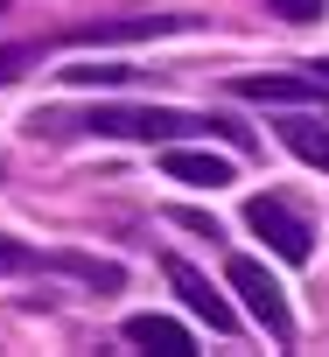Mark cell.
Segmentation results:
<instances>
[{
    "mask_svg": "<svg viewBox=\"0 0 329 357\" xmlns=\"http://www.w3.org/2000/svg\"><path fill=\"white\" fill-rule=\"evenodd\" d=\"M126 343L133 350H161V357H197V336L176 315H126Z\"/></svg>",
    "mask_w": 329,
    "mask_h": 357,
    "instance_id": "52a82bcc",
    "label": "cell"
},
{
    "mask_svg": "<svg viewBox=\"0 0 329 357\" xmlns=\"http://www.w3.org/2000/svg\"><path fill=\"white\" fill-rule=\"evenodd\" d=\"M280 140H287V154H301L308 168H329V126H322V119L294 112V119H280Z\"/></svg>",
    "mask_w": 329,
    "mask_h": 357,
    "instance_id": "9c48e42d",
    "label": "cell"
},
{
    "mask_svg": "<svg viewBox=\"0 0 329 357\" xmlns=\"http://www.w3.org/2000/svg\"><path fill=\"white\" fill-rule=\"evenodd\" d=\"M169 225H183V231H197V238H224V231H217V218H211V211H190V204H176V211H169Z\"/></svg>",
    "mask_w": 329,
    "mask_h": 357,
    "instance_id": "4fadbf2b",
    "label": "cell"
},
{
    "mask_svg": "<svg viewBox=\"0 0 329 357\" xmlns=\"http://www.w3.org/2000/svg\"><path fill=\"white\" fill-rule=\"evenodd\" d=\"M29 63H36V50H22V43H0V84H15Z\"/></svg>",
    "mask_w": 329,
    "mask_h": 357,
    "instance_id": "5bb4252c",
    "label": "cell"
},
{
    "mask_svg": "<svg viewBox=\"0 0 329 357\" xmlns=\"http://www.w3.org/2000/svg\"><path fill=\"white\" fill-rule=\"evenodd\" d=\"M224 280H231V294H245V315H252L273 343H294V308H287L280 280H273L259 259H245V252H238V259L224 266Z\"/></svg>",
    "mask_w": 329,
    "mask_h": 357,
    "instance_id": "7a4b0ae2",
    "label": "cell"
},
{
    "mask_svg": "<svg viewBox=\"0 0 329 357\" xmlns=\"http://www.w3.org/2000/svg\"><path fill=\"white\" fill-rule=\"evenodd\" d=\"M29 266H43L29 245H15V238H0V273H29Z\"/></svg>",
    "mask_w": 329,
    "mask_h": 357,
    "instance_id": "9a60e30c",
    "label": "cell"
},
{
    "mask_svg": "<svg viewBox=\"0 0 329 357\" xmlns=\"http://www.w3.org/2000/svg\"><path fill=\"white\" fill-rule=\"evenodd\" d=\"M266 15H280V22H322L329 0H266Z\"/></svg>",
    "mask_w": 329,
    "mask_h": 357,
    "instance_id": "7c38bea8",
    "label": "cell"
},
{
    "mask_svg": "<svg viewBox=\"0 0 329 357\" xmlns=\"http://www.w3.org/2000/svg\"><path fill=\"white\" fill-rule=\"evenodd\" d=\"M161 168H169L176 175V183H197V190H224L231 183V161H217V154H197V147H169V154H161Z\"/></svg>",
    "mask_w": 329,
    "mask_h": 357,
    "instance_id": "ba28073f",
    "label": "cell"
},
{
    "mask_svg": "<svg viewBox=\"0 0 329 357\" xmlns=\"http://www.w3.org/2000/svg\"><path fill=\"white\" fill-rule=\"evenodd\" d=\"M0 8H8V0H0Z\"/></svg>",
    "mask_w": 329,
    "mask_h": 357,
    "instance_id": "e0dca14e",
    "label": "cell"
},
{
    "mask_svg": "<svg viewBox=\"0 0 329 357\" xmlns=\"http://www.w3.org/2000/svg\"><path fill=\"white\" fill-rule=\"evenodd\" d=\"M169 287H176V294H183V308H190L197 322H211L217 336H231V329H238V308H231V301H224V294H217L190 259H169Z\"/></svg>",
    "mask_w": 329,
    "mask_h": 357,
    "instance_id": "5b68a950",
    "label": "cell"
},
{
    "mask_svg": "<svg viewBox=\"0 0 329 357\" xmlns=\"http://www.w3.org/2000/svg\"><path fill=\"white\" fill-rule=\"evenodd\" d=\"M56 77H63V84H77V91H91V84H98V91L133 84V70H126V63H70V70H56Z\"/></svg>",
    "mask_w": 329,
    "mask_h": 357,
    "instance_id": "30bf717a",
    "label": "cell"
},
{
    "mask_svg": "<svg viewBox=\"0 0 329 357\" xmlns=\"http://www.w3.org/2000/svg\"><path fill=\"white\" fill-rule=\"evenodd\" d=\"M43 266H56V273H77V280H91V287H119V266H98V259H77V252H56V259H43Z\"/></svg>",
    "mask_w": 329,
    "mask_h": 357,
    "instance_id": "8fae6325",
    "label": "cell"
},
{
    "mask_svg": "<svg viewBox=\"0 0 329 357\" xmlns=\"http://www.w3.org/2000/svg\"><path fill=\"white\" fill-rule=\"evenodd\" d=\"M245 225L266 238V252H273V259H287V266H308V252H315L308 238H315V231H308V225H301V218H294L280 197H252V204H245Z\"/></svg>",
    "mask_w": 329,
    "mask_h": 357,
    "instance_id": "3957f363",
    "label": "cell"
},
{
    "mask_svg": "<svg viewBox=\"0 0 329 357\" xmlns=\"http://www.w3.org/2000/svg\"><path fill=\"white\" fill-rule=\"evenodd\" d=\"M176 29H197V15H98V22H77L63 29V43H147V36H176Z\"/></svg>",
    "mask_w": 329,
    "mask_h": 357,
    "instance_id": "277c9868",
    "label": "cell"
},
{
    "mask_svg": "<svg viewBox=\"0 0 329 357\" xmlns=\"http://www.w3.org/2000/svg\"><path fill=\"white\" fill-rule=\"evenodd\" d=\"M308 70H315V77H322V84H329V56H322V63H308Z\"/></svg>",
    "mask_w": 329,
    "mask_h": 357,
    "instance_id": "2e32d148",
    "label": "cell"
},
{
    "mask_svg": "<svg viewBox=\"0 0 329 357\" xmlns=\"http://www.w3.org/2000/svg\"><path fill=\"white\" fill-rule=\"evenodd\" d=\"M231 91L238 98H259V105H322V77L315 70H301V77H287V70H266V77H231Z\"/></svg>",
    "mask_w": 329,
    "mask_h": 357,
    "instance_id": "8992f818",
    "label": "cell"
},
{
    "mask_svg": "<svg viewBox=\"0 0 329 357\" xmlns=\"http://www.w3.org/2000/svg\"><path fill=\"white\" fill-rule=\"evenodd\" d=\"M29 133H98V140H147V147H176V140H231L252 147V133L224 112H176V105H91V112H36Z\"/></svg>",
    "mask_w": 329,
    "mask_h": 357,
    "instance_id": "6da1fadb",
    "label": "cell"
}]
</instances>
